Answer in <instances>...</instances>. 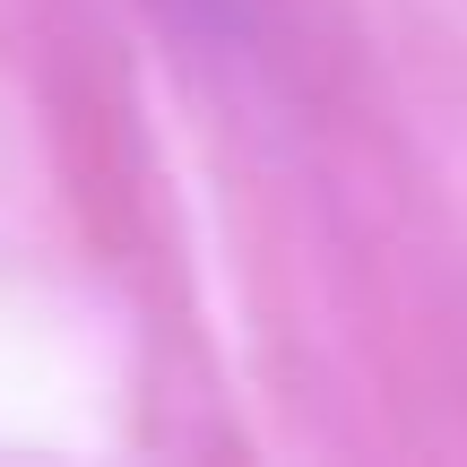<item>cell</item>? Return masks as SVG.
<instances>
[{"instance_id": "cell-1", "label": "cell", "mask_w": 467, "mask_h": 467, "mask_svg": "<svg viewBox=\"0 0 467 467\" xmlns=\"http://www.w3.org/2000/svg\"><path fill=\"white\" fill-rule=\"evenodd\" d=\"M191 44H243L251 35V0H156Z\"/></svg>"}]
</instances>
